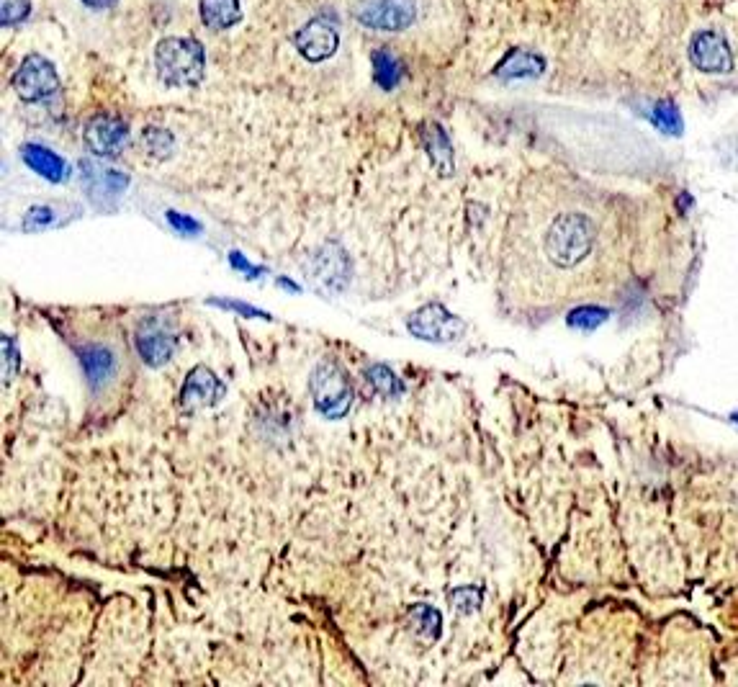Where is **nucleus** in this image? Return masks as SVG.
<instances>
[{"mask_svg": "<svg viewBox=\"0 0 738 687\" xmlns=\"http://www.w3.org/2000/svg\"><path fill=\"white\" fill-rule=\"evenodd\" d=\"M21 157H24V163L29 165L34 173H39L42 178H47V181L65 183L67 178H70V168H67L65 160H62L57 152L49 150V147L29 142V145L21 147Z\"/></svg>", "mask_w": 738, "mask_h": 687, "instance_id": "13", "label": "nucleus"}, {"mask_svg": "<svg viewBox=\"0 0 738 687\" xmlns=\"http://www.w3.org/2000/svg\"><path fill=\"white\" fill-rule=\"evenodd\" d=\"M198 13H201L206 29L222 31L242 19V6L240 0H201Z\"/></svg>", "mask_w": 738, "mask_h": 687, "instance_id": "15", "label": "nucleus"}, {"mask_svg": "<svg viewBox=\"0 0 738 687\" xmlns=\"http://www.w3.org/2000/svg\"><path fill=\"white\" fill-rule=\"evenodd\" d=\"M137 350L142 361L147 366L157 368L162 363H168L173 358V350H175V338L168 335V332H160V330H152V332H139L137 338Z\"/></svg>", "mask_w": 738, "mask_h": 687, "instance_id": "16", "label": "nucleus"}, {"mask_svg": "<svg viewBox=\"0 0 738 687\" xmlns=\"http://www.w3.org/2000/svg\"><path fill=\"white\" fill-rule=\"evenodd\" d=\"M309 392H312L317 412L327 420H340L353 407V386H350L348 374L335 361L317 363L309 379Z\"/></svg>", "mask_w": 738, "mask_h": 687, "instance_id": "3", "label": "nucleus"}, {"mask_svg": "<svg viewBox=\"0 0 738 687\" xmlns=\"http://www.w3.org/2000/svg\"><path fill=\"white\" fill-rule=\"evenodd\" d=\"M224 397V384L216 379V374L206 366H196L188 374L186 384L178 394V407L180 412H198L206 410V407H214V404L222 402Z\"/></svg>", "mask_w": 738, "mask_h": 687, "instance_id": "8", "label": "nucleus"}, {"mask_svg": "<svg viewBox=\"0 0 738 687\" xmlns=\"http://www.w3.org/2000/svg\"><path fill=\"white\" fill-rule=\"evenodd\" d=\"M422 142H425V150L430 155L432 165L440 175L453 173V147H450V139L445 134V129L435 121L422 127Z\"/></svg>", "mask_w": 738, "mask_h": 687, "instance_id": "14", "label": "nucleus"}, {"mask_svg": "<svg viewBox=\"0 0 738 687\" xmlns=\"http://www.w3.org/2000/svg\"><path fill=\"white\" fill-rule=\"evenodd\" d=\"M366 379L368 384L376 389V394H381L384 399H394L404 394V384L396 379V374L389 366H381V363H378V366H371L368 368Z\"/></svg>", "mask_w": 738, "mask_h": 687, "instance_id": "22", "label": "nucleus"}, {"mask_svg": "<svg viewBox=\"0 0 738 687\" xmlns=\"http://www.w3.org/2000/svg\"><path fill=\"white\" fill-rule=\"evenodd\" d=\"M733 420H736V422H738V412H733Z\"/></svg>", "mask_w": 738, "mask_h": 687, "instance_id": "33", "label": "nucleus"}, {"mask_svg": "<svg viewBox=\"0 0 738 687\" xmlns=\"http://www.w3.org/2000/svg\"><path fill=\"white\" fill-rule=\"evenodd\" d=\"M168 219H170V224H173L175 229L186 232V235H196L198 229H201V227H198L196 219L186 217V214H178V211H168Z\"/></svg>", "mask_w": 738, "mask_h": 687, "instance_id": "29", "label": "nucleus"}, {"mask_svg": "<svg viewBox=\"0 0 738 687\" xmlns=\"http://www.w3.org/2000/svg\"><path fill=\"white\" fill-rule=\"evenodd\" d=\"M543 70H546V60L543 57L530 52V49L517 47L494 67V75L499 80H533L540 78Z\"/></svg>", "mask_w": 738, "mask_h": 687, "instance_id": "12", "label": "nucleus"}, {"mask_svg": "<svg viewBox=\"0 0 738 687\" xmlns=\"http://www.w3.org/2000/svg\"><path fill=\"white\" fill-rule=\"evenodd\" d=\"M648 119L654 121L656 129L672 134V137L682 134V129H684L682 114H679V109L672 101H656L654 106H651V111H648Z\"/></svg>", "mask_w": 738, "mask_h": 687, "instance_id": "21", "label": "nucleus"}, {"mask_svg": "<svg viewBox=\"0 0 738 687\" xmlns=\"http://www.w3.org/2000/svg\"><path fill=\"white\" fill-rule=\"evenodd\" d=\"M16 371H18V348L6 335V338H3V379H6V384L16 376Z\"/></svg>", "mask_w": 738, "mask_h": 687, "instance_id": "28", "label": "nucleus"}, {"mask_svg": "<svg viewBox=\"0 0 738 687\" xmlns=\"http://www.w3.org/2000/svg\"><path fill=\"white\" fill-rule=\"evenodd\" d=\"M229 260H232V266L237 268V271H245L250 278H255L260 273V268H252L250 263H247V260L242 258L240 253H232V255H229Z\"/></svg>", "mask_w": 738, "mask_h": 687, "instance_id": "31", "label": "nucleus"}, {"mask_svg": "<svg viewBox=\"0 0 738 687\" xmlns=\"http://www.w3.org/2000/svg\"><path fill=\"white\" fill-rule=\"evenodd\" d=\"M597 224L584 211L556 214L543 235V253L561 271L582 266L597 245Z\"/></svg>", "mask_w": 738, "mask_h": 687, "instance_id": "1", "label": "nucleus"}, {"mask_svg": "<svg viewBox=\"0 0 738 687\" xmlns=\"http://www.w3.org/2000/svg\"><path fill=\"white\" fill-rule=\"evenodd\" d=\"M214 304H219V307H224V309H234V312H240V314H247V317H268V314L258 312V309H252L240 302H214Z\"/></svg>", "mask_w": 738, "mask_h": 687, "instance_id": "30", "label": "nucleus"}, {"mask_svg": "<svg viewBox=\"0 0 738 687\" xmlns=\"http://www.w3.org/2000/svg\"><path fill=\"white\" fill-rule=\"evenodd\" d=\"M450 600H453V605L461 613H474L481 605V590H476V587H461V590H453Z\"/></svg>", "mask_w": 738, "mask_h": 687, "instance_id": "27", "label": "nucleus"}, {"mask_svg": "<svg viewBox=\"0 0 738 687\" xmlns=\"http://www.w3.org/2000/svg\"><path fill=\"white\" fill-rule=\"evenodd\" d=\"M687 55H690V62L702 70V73H726L731 70V47L726 44V39L715 34V31H700L695 34L690 42V49H687Z\"/></svg>", "mask_w": 738, "mask_h": 687, "instance_id": "10", "label": "nucleus"}, {"mask_svg": "<svg viewBox=\"0 0 738 687\" xmlns=\"http://www.w3.org/2000/svg\"><path fill=\"white\" fill-rule=\"evenodd\" d=\"M407 330L427 343H456L466 332V322L448 312L443 304H427L407 320Z\"/></svg>", "mask_w": 738, "mask_h": 687, "instance_id": "5", "label": "nucleus"}, {"mask_svg": "<svg viewBox=\"0 0 738 687\" xmlns=\"http://www.w3.org/2000/svg\"><path fill=\"white\" fill-rule=\"evenodd\" d=\"M85 147L96 157H114L129 142V127L114 114H98L85 124Z\"/></svg>", "mask_w": 738, "mask_h": 687, "instance_id": "7", "label": "nucleus"}, {"mask_svg": "<svg viewBox=\"0 0 738 687\" xmlns=\"http://www.w3.org/2000/svg\"><path fill=\"white\" fill-rule=\"evenodd\" d=\"M371 62H373V83H376L378 88L394 91L396 85L402 83L404 65L394 52H389V49H373Z\"/></svg>", "mask_w": 738, "mask_h": 687, "instance_id": "17", "label": "nucleus"}, {"mask_svg": "<svg viewBox=\"0 0 738 687\" xmlns=\"http://www.w3.org/2000/svg\"><path fill=\"white\" fill-rule=\"evenodd\" d=\"M83 6L93 8V11H106V8L116 6V0H83Z\"/></svg>", "mask_w": 738, "mask_h": 687, "instance_id": "32", "label": "nucleus"}, {"mask_svg": "<svg viewBox=\"0 0 738 687\" xmlns=\"http://www.w3.org/2000/svg\"><path fill=\"white\" fill-rule=\"evenodd\" d=\"M31 13V0H0V21L3 26L21 24L24 19H29Z\"/></svg>", "mask_w": 738, "mask_h": 687, "instance_id": "25", "label": "nucleus"}, {"mask_svg": "<svg viewBox=\"0 0 738 687\" xmlns=\"http://www.w3.org/2000/svg\"><path fill=\"white\" fill-rule=\"evenodd\" d=\"M340 47V34L332 24L322 19H314L309 24H304L296 34V49L301 52V57L309 62H324L330 60L332 55Z\"/></svg>", "mask_w": 738, "mask_h": 687, "instance_id": "11", "label": "nucleus"}, {"mask_svg": "<svg viewBox=\"0 0 738 687\" xmlns=\"http://www.w3.org/2000/svg\"><path fill=\"white\" fill-rule=\"evenodd\" d=\"M157 75L170 88H191L201 83L206 67V55L196 39L170 37L162 39L155 49Z\"/></svg>", "mask_w": 738, "mask_h": 687, "instance_id": "2", "label": "nucleus"}, {"mask_svg": "<svg viewBox=\"0 0 738 687\" xmlns=\"http://www.w3.org/2000/svg\"><path fill=\"white\" fill-rule=\"evenodd\" d=\"M358 24L376 31H404L417 19L414 0H368L366 6L355 11Z\"/></svg>", "mask_w": 738, "mask_h": 687, "instance_id": "6", "label": "nucleus"}, {"mask_svg": "<svg viewBox=\"0 0 738 687\" xmlns=\"http://www.w3.org/2000/svg\"><path fill=\"white\" fill-rule=\"evenodd\" d=\"M13 91L21 101L39 103L60 91V75L42 55H29L13 75Z\"/></svg>", "mask_w": 738, "mask_h": 687, "instance_id": "4", "label": "nucleus"}, {"mask_svg": "<svg viewBox=\"0 0 738 687\" xmlns=\"http://www.w3.org/2000/svg\"><path fill=\"white\" fill-rule=\"evenodd\" d=\"M80 178H83L88 196L96 204L116 201L126 191V186H129V175L116 168H108V165L93 163V160H83L80 163Z\"/></svg>", "mask_w": 738, "mask_h": 687, "instance_id": "9", "label": "nucleus"}, {"mask_svg": "<svg viewBox=\"0 0 738 687\" xmlns=\"http://www.w3.org/2000/svg\"><path fill=\"white\" fill-rule=\"evenodd\" d=\"M409 623H412V628L420 633L422 639L435 641L440 636V623H443V618H440L438 610L430 608V605H414V608L409 610Z\"/></svg>", "mask_w": 738, "mask_h": 687, "instance_id": "20", "label": "nucleus"}, {"mask_svg": "<svg viewBox=\"0 0 738 687\" xmlns=\"http://www.w3.org/2000/svg\"><path fill=\"white\" fill-rule=\"evenodd\" d=\"M317 263H319L317 278H322L324 284L340 289V286L348 281V260H345V253L337 248L335 242H330V245L322 250V255H317Z\"/></svg>", "mask_w": 738, "mask_h": 687, "instance_id": "19", "label": "nucleus"}, {"mask_svg": "<svg viewBox=\"0 0 738 687\" xmlns=\"http://www.w3.org/2000/svg\"><path fill=\"white\" fill-rule=\"evenodd\" d=\"M80 363L85 368V376L90 379V384L98 386L114 374V353L103 345H88V348H80Z\"/></svg>", "mask_w": 738, "mask_h": 687, "instance_id": "18", "label": "nucleus"}, {"mask_svg": "<svg viewBox=\"0 0 738 687\" xmlns=\"http://www.w3.org/2000/svg\"><path fill=\"white\" fill-rule=\"evenodd\" d=\"M57 222V214H54L52 206H34L29 209V214L24 217V229L26 232H34V229H47Z\"/></svg>", "mask_w": 738, "mask_h": 687, "instance_id": "26", "label": "nucleus"}, {"mask_svg": "<svg viewBox=\"0 0 738 687\" xmlns=\"http://www.w3.org/2000/svg\"><path fill=\"white\" fill-rule=\"evenodd\" d=\"M142 145L152 157L165 160V157H170V152H173V134H170L168 129H160V127L144 129Z\"/></svg>", "mask_w": 738, "mask_h": 687, "instance_id": "24", "label": "nucleus"}, {"mask_svg": "<svg viewBox=\"0 0 738 687\" xmlns=\"http://www.w3.org/2000/svg\"><path fill=\"white\" fill-rule=\"evenodd\" d=\"M610 317V312L602 307H594V304H584V307H576L574 312H569V327H574V330H597V327L602 325V322Z\"/></svg>", "mask_w": 738, "mask_h": 687, "instance_id": "23", "label": "nucleus"}]
</instances>
